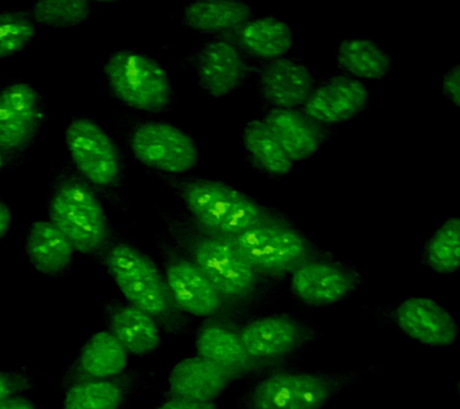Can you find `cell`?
I'll use <instances>...</instances> for the list:
<instances>
[{"label":"cell","mask_w":460,"mask_h":409,"mask_svg":"<svg viewBox=\"0 0 460 409\" xmlns=\"http://www.w3.org/2000/svg\"><path fill=\"white\" fill-rule=\"evenodd\" d=\"M363 371H301L282 369L258 377L241 395V409H323L354 386Z\"/></svg>","instance_id":"5b68a950"},{"label":"cell","mask_w":460,"mask_h":409,"mask_svg":"<svg viewBox=\"0 0 460 409\" xmlns=\"http://www.w3.org/2000/svg\"><path fill=\"white\" fill-rule=\"evenodd\" d=\"M198 82L215 98H226L246 84L253 67L228 35L211 37L189 58Z\"/></svg>","instance_id":"5bb4252c"},{"label":"cell","mask_w":460,"mask_h":409,"mask_svg":"<svg viewBox=\"0 0 460 409\" xmlns=\"http://www.w3.org/2000/svg\"><path fill=\"white\" fill-rule=\"evenodd\" d=\"M36 26L28 13H0V59L13 57L34 41Z\"/></svg>","instance_id":"4dcf8cb0"},{"label":"cell","mask_w":460,"mask_h":409,"mask_svg":"<svg viewBox=\"0 0 460 409\" xmlns=\"http://www.w3.org/2000/svg\"><path fill=\"white\" fill-rule=\"evenodd\" d=\"M119 132L136 160L160 175L182 177L199 166L197 142L189 132L157 118L119 120Z\"/></svg>","instance_id":"8992f818"},{"label":"cell","mask_w":460,"mask_h":409,"mask_svg":"<svg viewBox=\"0 0 460 409\" xmlns=\"http://www.w3.org/2000/svg\"><path fill=\"white\" fill-rule=\"evenodd\" d=\"M226 238L241 257L273 286L287 281L295 269L323 251L296 222L279 209L253 227Z\"/></svg>","instance_id":"277c9868"},{"label":"cell","mask_w":460,"mask_h":409,"mask_svg":"<svg viewBox=\"0 0 460 409\" xmlns=\"http://www.w3.org/2000/svg\"><path fill=\"white\" fill-rule=\"evenodd\" d=\"M235 377L217 365L194 355L182 359L168 375L172 397L194 402H212L225 393Z\"/></svg>","instance_id":"ffe728a7"},{"label":"cell","mask_w":460,"mask_h":409,"mask_svg":"<svg viewBox=\"0 0 460 409\" xmlns=\"http://www.w3.org/2000/svg\"><path fill=\"white\" fill-rule=\"evenodd\" d=\"M24 249L34 271L47 278H63L74 264V246L49 220L32 222Z\"/></svg>","instance_id":"44dd1931"},{"label":"cell","mask_w":460,"mask_h":409,"mask_svg":"<svg viewBox=\"0 0 460 409\" xmlns=\"http://www.w3.org/2000/svg\"><path fill=\"white\" fill-rule=\"evenodd\" d=\"M75 171L99 191H114L125 177V157L113 136L88 117H75L65 132Z\"/></svg>","instance_id":"30bf717a"},{"label":"cell","mask_w":460,"mask_h":409,"mask_svg":"<svg viewBox=\"0 0 460 409\" xmlns=\"http://www.w3.org/2000/svg\"><path fill=\"white\" fill-rule=\"evenodd\" d=\"M264 121L293 163L309 159L329 141L333 131L301 110L266 111Z\"/></svg>","instance_id":"ac0fdd59"},{"label":"cell","mask_w":460,"mask_h":409,"mask_svg":"<svg viewBox=\"0 0 460 409\" xmlns=\"http://www.w3.org/2000/svg\"><path fill=\"white\" fill-rule=\"evenodd\" d=\"M161 178L185 203L187 215L214 235H239L264 221L276 210L225 182L185 175H161Z\"/></svg>","instance_id":"3957f363"},{"label":"cell","mask_w":460,"mask_h":409,"mask_svg":"<svg viewBox=\"0 0 460 409\" xmlns=\"http://www.w3.org/2000/svg\"><path fill=\"white\" fill-rule=\"evenodd\" d=\"M158 409H219L216 401L194 402L182 400V398L172 397L164 401Z\"/></svg>","instance_id":"836d02e7"},{"label":"cell","mask_w":460,"mask_h":409,"mask_svg":"<svg viewBox=\"0 0 460 409\" xmlns=\"http://www.w3.org/2000/svg\"><path fill=\"white\" fill-rule=\"evenodd\" d=\"M164 281L172 305L197 318H210L225 310L226 304L217 289L197 265L164 240Z\"/></svg>","instance_id":"4fadbf2b"},{"label":"cell","mask_w":460,"mask_h":409,"mask_svg":"<svg viewBox=\"0 0 460 409\" xmlns=\"http://www.w3.org/2000/svg\"><path fill=\"white\" fill-rule=\"evenodd\" d=\"M92 3L81 0H53V2H39L28 10L32 21L43 26L68 30L81 26L92 16Z\"/></svg>","instance_id":"f546056e"},{"label":"cell","mask_w":460,"mask_h":409,"mask_svg":"<svg viewBox=\"0 0 460 409\" xmlns=\"http://www.w3.org/2000/svg\"><path fill=\"white\" fill-rule=\"evenodd\" d=\"M128 353L110 332L93 333L79 351L74 366L77 382L111 379L125 371Z\"/></svg>","instance_id":"d4e9b609"},{"label":"cell","mask_w":460,"mask_h":409,"mask_svg":"<svg viewBox=\"0 0 460 409\" xmlns=\"http://www.w3.org/2000/svg\"><path fill=\"white\" fill-rule=\"evenodd\" d=\"M13 222V211L6 200L0 199V242L5 238Z\"/></svg>","instance_id":"e575fe53"},{"label":"cell","mask_w":460,"mask_h":409,"mask_svg":"<svg viewBox=\"0 0 460 409\" xmlns=\"http://www.w3.org/2000/svg\"><path fill=\"white\" fill-rule=\"evenodd\" d=\"M388 317L399 332L424 346L445 348L458 339V323L430 298H406L392 307Z\"/></svg>","instance_id":"2e32d148"},{"label":"cell","mask_w":460,"mask_h":409,"mask_svg":"<svg viewBox=\"0 0 460 409\" xmlns=\"http://www.w3.org/2000/svg\"><path fill=\"white\" fill-rule=\"evenodd\" d=\"M0 409H39V407L29 398L17 395V396L0 401Z\"/></svg>","instance_id":"d590c367"},{"label":"cell","mask_w":460,"mask_h":409,"mask_svg":"<svg viewBox=\"0 0 460 409\" xmlns=\"http://www.w3.org/2000/svg\"><path fill=\"white\" fill-rule=\"evenodd\" d=\"M420 262L438 274L451 275L460 267V221L449 218L424 243Z\"/></svg>","instance_id":"83f0119b"},{"label":"cell","mask_w":460,"mask_h":409,"mask_svg":"<svg viewBox=\"0 0 460 409\" xmlns=\"http://www.w3.org/2000/svg\"><path fill=\"white\" fill-rule=\"evenodd\" d=\"M110 333L128 354L147 355L161 346V329L156 319L128 303H111L107 307Z\"/></svg>","instance_id":"603a6c76"},{"label":"cell","mask_w":460,"mask_h":409,"mask_svg":"<svg viewBox=\"0 0 460 409\" xmlns=\"http://www.w3.org/2000/svg\"><path fill=\"white\" fill-rule=\"evenodd\" d=\"M228 37L248 58L257 59L261 64L283 58L294 46L289 23L276 16L253 17Z\"/></svg>","instance_id":"7402d4cb"},{"label":"cell","mask_w":460,"mask_h":409,"mask_svg":"<svg viewBox=\"0 0 460 409\" xmlns=\"http://www.w3.org/2000/svg\"><path fill=\"white\" fill-rule=\"evenodd\" d=\"M251 5L236 0H199L187 3L181 23L198 33L221 37L239 30L253 19Z\"/></svg>","instance_id":"cb8c5ba5"},{"label":"cell","mask_w":460,"mask_h":409,"mask_svg":"<svg viewBox=\"0 0 460 409\" xmlns=\"http://www.w3.org/2000/svg\"><path fill=\"white\" fill-rule=\"evenodd\" d=\"M460 69L459 66L452 67L441 78V89L446 98L456 107L460 103Z\"/></svg>","instance_id":"d6a6232c"},{"label":"cell","mask_w":460,"mask_h":409,"mask_svg":"<svg viewBox=\"0 0 460 409\" xmlns=\"http://www.w3.org/2000/svg\"><path fill=\"white\" fill-rule=\"evenodd\" d=\"M172 245L189 257L226 304H257L273 285L262 279L237 253L226 236L205 231L186 214L164 215Z\"/></svg>","instance_id":"6da1fadb"},{"label":"cell","mask_w":460,"mask_h":409,"mask_svg":"<svg viewBox=\"0 0 460 409\" xmlns=\"http://www.w3.org/2000/svg\"><path fill=\"white\" fill-rule=\"evenodd\" d=\"M291 297L308 307H327L343 303L359 289L362 275L354 265L322 251L295 269L287 279Z\"/></svg>","instance_id":"8fae6325"},{"label":"cell","mask_w":460,"mask_h":409,"mask_svg":"<svg viewBox=\"0 0 460 409\" xmlns=\"http://www.w3.org/2000/svg\"><path fill=\"white\" fill-rule=\"evenodd\" d=\"M31 387L29 377L20 372L0 371V401L21 395Z\"/></svg>","instance_id":"1f68e13d"},{"label":"cell","mask_w":460,"mask_h":409,"mask_svg":"<svg viewBox=\"0 0 460 409\" xmlns=\"http://www.w3.org/2000/svg\"><path fill=\"white\" fill-rule=\"evenodd\" d=\"M125 398L126 387L120 380H84L68 387L63 409H119Z\"/></svg>","instance_id":"f1b7e54d"},{"label":"cell","mask_w":460,"mask_h":409,"mask_svg":"<svg viewBox=\"0 0 460 409\" xmlns=\"http://www.w3.org/2000/svg\"><path fill=\"white\" fill-rule=\"evenodd\" d=\"M196 351L198 357L232 373L236 379L266 375L248 357L237 329L222 323L210 322L201 326L196 336Z\"/></svg>","instance_id":"d6986e66"},{"label":"cell","mask_w":460,"mask_h":409,"mask_svg":"<svg viewBox=\"0 0 460 409\" xmlns=\"http://www.w3.org/2000/svg\"><path fill=\"white\" fill-rule=\"evenodd\" d=\"M103 77L111 96L136 112H161L174 99L167 71L144 53L129 49L111 53L104 63Z\"/></svg>","instance_id":"52a82bcc"},{"label":"cell","mask_w":460,"mask_h":409,"mask_svg":"<svg viewBox=\"0 0 460 409\" xmlns=\"http://www.w3.org/2000/svg\"><path fill=\"white\" fill-rule=\"evenodd\" d=\"M369 98L368 87L363 82L337 75L319 81L301 111L330 128L354 120L368 106Z\"/></svg>","instance_id":"e0dca14e"},{"label":"cell","mask_w":460,"mask_h":409,"mask_svg":"<svg viewBox=\"0 0 460 409\" xmlns=\"http://www.w3.org/2000/svg\"><path fill=\"white\" fill-rule=\"evenodd\" d=\"M46 120L45 102L34 85L13 82L0 92V152L17 156L27 152Z\"/></svg>","instance_id":"7c38bea8"},{"label":"cell","mask_w":460,"mask_h":409,"mask_svg":"<svg viewBox=\"0 0 460 409\" xmlns=\"http://www.w3.org/2000/svg\"><path fill=\"white\" fill-rule=\"evenodd\" d=\"M103 260L128 304L155 318L171 314L172 303L164 276L149 254L126 240H113L103 251Z\"/></svg>","instance_id":"9c48e42d"},{"label":"cell","mask_w":460,"mask_h":409,"mask_svg":"<svg viewBox=\"0 0 460 409\" xmlns=\"http://www.w3.org/2000/svg\"><path fill=\"white\" fill-rule=\"evenodd\" d=\"M0 89H2V74H0ZM2 92V91H0Z\"/></svg>","instance_id":"74e56055"},{"label":"cell","mask_w":460,"mask_h":409,"mask_svg":"<svg viewBox=\"0 0 460 409\" xmlns=\"http://www.w3.org/2000/svg\"><path fill=\"white\" fill-rule=\"evenodd\" d=\"M319 80L302 60L283 58L261 63L257 87L262 109L301 110Z\"/></svg>","instance_id":"9a60e30c"},{"label":"cell","mask_w":460,"mask_h":409,"mask_svg":"<svg viewBox=\"0 0 460 409\" xmlns=\"http://www.w3.org/2000/svg\"><path fill=\"white\" fill-rule=\"evenodd\" d=\"M49 221L84 254H100L113 242V232L99 192L70 167L54 175L47 200Z\"/></svg>","instance_id":"7a4b0ae2"},{"label":"cell","mask_w":460,"mask_h":409,"mask_svg":"<svg viewBox=\"0 0 460 409\" xmlns=\"http://www.w3.org/2000/svg\"><path fill=\"white\" fill-rule=\"evenodd\" d=\"M244 156L251 166L270 178H282L291 173L294 163L277 142L264 120H251L243 130Z\"/></svg>","instance_id":"484cf974"},{"label":"cell","mask_w":460,"mask_h":409,"mask_svg":"<svg viewBox=\"0 0 460 409\" xmlns=\"http://www.w3.org/2000/svg\"><path fill=\"white\" fill-rule=\"evenodd\" d=\"M338 67L344 75L358 81H380L394 67L391 55L369 39H347L337 49Z\"/></svg>","instance_id":"4316f807"},{"label":"cell","mask_w":460,"mask_h":409,"mask_svg":"<svg viewBox=\"0 0 460 409\" xmlns=\"http://www.w3.org/2000/svg\"><path fill=\"white\" fill-rule=\"evenodd\" d=\"M10 163V156H7L6 154L0 152V173H2L4 168L6 167V164Z\"/></svg>","instance_id":"8d00e7d4"},{"label":"cell","mask_w":460,"mask_h":409,"mask_svg":"<svg viewBox=\"0 0 460 409\" xmlns=\"http://www.w3.org/2000/svg\"><path fill=\"white\" fill-rule=\"evenodd\" d=\"M237 333L248 357L266 373L288 368L320 339L314 325L290 314L248 318Z\"/></svg>","instance_id":"ba28073f"}]
</instances>
